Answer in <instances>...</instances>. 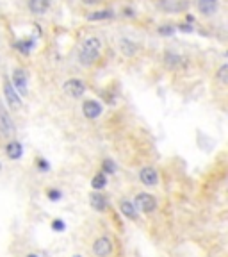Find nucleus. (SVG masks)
Instances as JSON below:
<instances>
[{
    "label": "nucleus",
    "instance_id": "2",
    "mask_svg": "<svg viewBox=\"0 0 228 257\" xmlns=\"http://www.w3.org/2000/svg\"><path fill=\"white\" fill-rule=\"evenodd\" d=\"M134 206H135V209H139L141 213H152V211H155V207H157V200L153 195H150V193H139V195L135 197Z\"/></svg>",
    "mask_w": 228,
    "mask_h": 257
},
{
    "label": "nucleus",
    "instance_id": "21",
    "mask_svg": "<svg viewBox=\"0 0 228 257\" xmlns=\"http://www.w3.org/2000/svg\"><path fill=\"white\" fill-rule=\"evenodd\" d=\"M14 47L18 48V50H21L23 54H29V50H30V41H18V43H14Z\"/></svg>",
    "mask_w": 228,
    "mask_h": 257
},
{
    "label": "nucleus",
    "instance_id": "19",
    "mask_svg": "<svg viewBox=\"0 0 228 257\" xmlns=\"http://www.w3.org/2000/svg\"><path fill=\"white\" fill-rule=\"evenodd\" d=\"M114 171H116V164H114V161L106 159V161L102 163V173H114Z\"/></svg>",
    "mask_w": 228,
    "mask_h": 257
},
{
    "label": "nucleus",
    "instance_id": "10",
    "mask_svg": "<svg viewBox=\"0 0 228 257\" xmlns=\"http://www.w3.org/2000/svg\"><path fill=\"white\" fill-rule=\"evenodd\" d=\"M50 7V0H29V9L34 14H45Z\"/></svg>",
    "mask_w": 228,
    "mask_h": 257
},
{
    "label": "nucleus",
    "instance_id": "7",
    "mask_svg": "<svg viewBox=\"0 0 228 257\" xmlns=\"http://www.w3.org/2000/svg\"><path fill=\"white\" fill-rule=\"evenodd\" d=\"M13 88L20 95H27V75L23 70H14L13 72Z\"/></svg>",
    "mask_w": 228,
    "mask_h": 257
},
{
    "label": "nucleus",
    "instance_id": "9",
    "mask_svg": "<svg viewBox=\"0 0 228 257\" xmlns=\"http://www.w3.org/2000/svg\"><path fill=\"white\" fill-rule=\"evenodd\" d=\"M0 130H2V134L4 136H11L13 134V130H14V124H13V120L9 118V115L7 113L0 107Z\"/></svg>",
    "mask_w": 228,
    "mask_h": 257
},
{
    "label": "nucleus",
    "instance_id": "14",
    "mask_svg": "<svg viewBox=\"0 0 228 257\" xmlns=\"http://www.w3.org/2000/svg\"><path fill=\"white\" fill-rule=\"evenodd\" d=\"M119 209H121V213L127 216V218L130 220H137V209H135V206L132 204V202L128 200H121L119 202Z\"/></svg>",
    "mask_w": 228,
    "mask_h": 257
},
{
    "label": "nucleus",
    "instance_id": "13",
    "mask_svg": "<svg viewBox=\"0 0 228 257\" xmlns=\"http://www.w3.org/2000/svg\"><path fill=\"white\" fill-rule=\"evenodd\" d=\"M89 202H91V207H93L95 211H106L107 207V200L104 195H100V193H93L91 197H89Z\"/></svg>",
    "mask_w": 228,
    "mask_h": 257
},
{
    "label": "nucleus",
    "instance_id": "6",
    "mask_svg": "<svg viewBox=\"0 0 228 257\" xmlns=\"http://www.w3.org/2000/svg\"><path fill=\"white\" fill-rule=\"evenodd\" d=\"M82 113H84L86 118L95 120V118H98V116L102 115V106L97 100H86V102L82 104Z\"/></svg>",
    "mask_w": 228,
    "mask_h": 257
},
{
    "label": "nucleus",
    "instance_id": "18",
    "mask_svg": "<svg viewBox=\"0 0 228 257\" xmlns=\"http://www.w3.org/2000/svg\"><path fill=\"white\" fill-rule=\"evenodd\" d=\"M184 61H182L180 56H177V54H166V64L168 66H171V68H175V66H178V64H182Z\"/></svg>",
    "mask_w": 228,
    "mask_h": 257
},
{
    "label": "nucleus",
    "instance_id": "29",
    "mask_svg": "<svg viewBox=\"0 0 228 257\" xmlns=\"http://www.w3.org/2000/svg\"><path fill=\"white\" fill-rule=\"evenodd\" d=\"M75 257H81V256H75Z\"/></svg>",
    "mask_w": 228,
    "mask_h": 257
},
{
    "label": "nucleus",
    "instance_id": "12",
    "mask_svg": "<svg viewBox=\"0 0 228 257\" xmlns=\"http://www.w3.org/2000/svg\"><path fill=\"white\" fill-rule=\"evenodd\" d=\"M5 154H7L9 159H20L21 154H23V146L18 141H11L5 146Z\"/></svg>",
    "mask_w": 228,
    "mask_h": 257
},
{
    "label": "nucleus",
    "instance_id": "3",
    "mask_svg": "<svg viewBox=\"0 0 228 257\" xmlns=\"http://www.w3.org/2000/svg\"><path fill=\"white\" fill-rule=\"evenodd\" d=\"M64 91H66V95H70L72 99H81L86 91V84L81 79H70V81L64 82Z\"/></svg>",
    "mask_w": 228,
    "mask_h": 257
},
{
    "label": "nucleus",
    "instance_id": "16",
    "mask_svg": "<svg viewBox=\"0 0 228 257\" xmlns=\"http://www.w3.org/2000/svg\"><path fill=\"white\" fill-rule=\"evenodd\" d=\"M114 16L113 11H97V13H91L88 16L89 21H97V20H111Z\"/></svg>",
    "mask_w": 228,
    "mask_h": 257
},
{
    "label": "nucleus",
    "instance_id": "1",
    "mask_svg": "<svg viewBox=\"0 0 228 257\" xmlns=\"http://www.w3.org/2000/svg\"><path fill=\"white\" fill-rule=\"evenodd\" d=\"M102 50V41L98 38H88L82 43L81 50H79V61L84 66H91L98 59Z\"/></svg>",
    "mask_w": 228,
    "mask_h": 257
},
{
    "label": "nucleus",
    "instance_id": "8",
    "mask_svg": "<svg viewBox=\"0 0 228 257\" xmlns=\"http://www.w3.org/2000/svg\"><path fill=\"white\" fill-rule=\"evenodd\" d=\"M139 179L143 180L144 186H155L159 182V175H157V171L153 168L146 166L139 171Z\"/></svg>",
    "mask_w": 228,
    "mask_h": 257
},
{
    "label": "nucleus",
    "instance_id": "24",
    "mask_svg": "<svg viewBox=\"0 0 228 257\" xmlns=\"http://www.w3.org/2000/svg\"><path fill=\"white\" fill-rule=\"evenodd\" d=\"M159 32H161L162 36H169V34H173L175 29H173V27H169V25H164V27H161V29H159Z\"/></svg>",
    "mask_w": 228,
    "mask_h": 257
},
{
    "label": "nucleus",
    "instance_id": "17",
    "mask_svg": "<svg viewBox=\"0 0 228 257\" xmlns=\"http://www.w3.org/2000/svg\"><path fill=\"white\" fill-rule=\"evenodd\" d=\"M121 50H123V54L125 56H134L135 54V45L132 41H128V39H121Z\"/></svg>",
    "mask_w": 228,
    "mask_h": 257
},
{
    "label": "nucleus",
    "instance_id": "22",
    "mask_svg": "<svg viewBox=\"0 0 228 257\" xmlns=\"http://www.w3.org/2000/svg\"><path fill=\"white\" fill-rule=\"evenodd\" d=\"M52 229L57 232H63L64 229H66V223H64L63 220H54V222H52Z\"/></svg>",
    "mask_w": 228,
    "mask_h": 257
},
{
    "label": "nucleus",
    "instance_id": "27",
    "mask_svg": "<svg viewBox=\"0 0 228 257\" xmlns=\"http://www.w3.org/2000/svg\"><path fill=\"white\" fill-rule=\"evenodd\" d=\"M27 257H38V256H36V254H29Z\"/></svg>",
    "mask_w": 228,
    "mask_h": 257
},
{
    "label": "nucleus",
    "instance_id": "5",
    "mask_svg": "<svg viewBox=\"0 0 228 257\" xmlns=\"http://www.w3.org/2000/svg\"><path fill=\"white\" fill-rule=\"evenodd\" d=\"M4 95H5V100H7L9 107H13V109H18L21 106V100L18 97V91L13 88V84L9 81L4 82Z\"/></svg>",
    "mask_w": 228,
    "mask_h": 257
},
{
    "label": "nucleus",
    "instance_id": "20",
    "mask_svg": "<svg viewBox=\"0 0 228 257\" xmlns=\"http://www.w3.org/2000/svg\"><path fill=\"white\" fill-rule=\"evenodd\" d=\"M218 79H220L221 84H227L228 82V64H223L220 68V72H218Z\"/></svg>",
    "mask_w": 228,
    "mask_h": 257
},
{
    "label": "nucleus",
    "instance_id": "26",
    "mask_svg": "<svg viewBox=\"0 0 228 257\" xmlns=\"http://www.w3.org/2000/svg\"><path fill=\"white\" fill-rule=\"evenodd\" d=\"M84 2H86V4H97L98 0H84Z\"/></svg>",
    "mask_w": 228,
    "mask_h": 257
},
{
    "label": "nucleus",
    "instance_id": "28",
    "mask_svg": "<svg viewBox=\"0 0 228 257\" xmlns=\"http://www.w3.org/2000/svg\"><path fill=\"white\" fill-rule=\"evenodd\" d=\"M0 170H2V164H0Z\"/></svg>",
    "mask_w": 228,
    "mask_h": 257
},
{
    "label": "nucleus",
    "instance_id": "23",
    "mask_svg": "<svg viewBox=\"0 0 228 257\" xmlns=\"http://www.w3.org/2000/svg\"><path fill=\"white\" fill-rule=\"evenodd\" d=\"M48 198H50L52 202H57L61 198V191H57V189H50V191H48Z\"/></svg>",
    "mask_w": 228,
    "mask_h": 257
},
{
    "label": "nucleus",
    "instance_id": "15",
    "mask_svg": "<svg viewBox=\"0 0 228 257\" xmlns=\"http://www.w3.org/2000/svg\"><path fill=\"white\" fill-rule=\"evenodd\" d=\"M91 186H93V189H97V191H100V189L106 188L107 186L106 173H97V175L93 177V180H91Z\"/></svg>",
    "mask_w": 228,
    "mask_h": 257
},
{
    "label": "nucleus",
    "instance_id": "11",
    "mask_svg": "<svg viewBox=\"0 0 228 257\" xmlns=\"http://www.w3.org/2000/svg\"><path fill=\"white\" fill-rule=\"evenodd\" d=\"M198 9L200 13L211 16V14L216 13V9H218V0H198Z\"/></svg>",
    "mask_w": 228,
    "mask_h": 257
},
{
    "label": "nucleus",
    "instance_id": "4",
    "mask_svg": "<svg viewBox=\"0 0 228 257\" xmlns=\"http://www.w3.org/2000/svg\"><path fill=\"white\" fill-rule=\"evenodd\" d=\"M93 252L97 257H109L113 252V243L109 238H98L93 243Z\"/></svg>",
    "mask_w": 228,
    "mask_h": 257
},
{
    "label": "nucleus",
    "instance_id": "25",
    "mask_svg": "<svg viewBox=\"0 0 228 257\" xmlns=\"http://www.w3.org/2000/svg\"><path fill=\"white\" fill-rule=\"evenodd\" d=\"M38 166H39V170H45V171H48V168H50V166H48V163H47V161H43V159H39V161H38Z\"/></svg>",
    "mask_w": 228,
    "mask_h": 257
}]
</instances>
